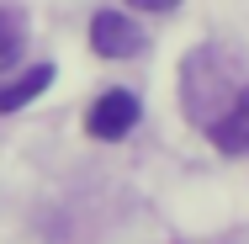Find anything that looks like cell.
<instances>
[{
  "label": "cell",
  "instance_id": "cell-4",
  "mask_svg": "<svg viewBox=\"0 0 249 244\" xmlns=\"http://www.w3.org/2000/svg\"><path fill=\"white\" fill-rule=\"evenodd\" d=\"M48 85H53V64H32L27 75L5 80V85H0V117H5V112H21L27 101H37Z\"/></svg>",
  "mask_w": 249,
  "mask_h": 244
},
{
  "label": "cell",
  "instance_id": "cell-6",
  "mask_svg": "<svg viewBox=\"0 0 249 244\" xmlns=\"http://www.w3.org/2000/svg\"><path fill=\"white\" fill-rule=\"evenodd\" d=\"M127 5H133V11H175L180 0H127Z\"/></svg>",
  "mask_w": 249,
  "mask_h": 244
},
{
  "label": "cell",
  "instance_id": "cell-5",
  "mask_svg": "<svg viewBox=\"0 0 249 244\" xmlns=\"http://www.w3.org/2000/svg\"><path fill=\"white\" fill-rule=\"evenodd\" d=\"M21 48H27V21H21V11L0 5V69H11Z\"/></svg>",
  "mask_w": 249,
  "mask_h": 244
},
{
  "label": "cell",
  "instance_id": "cell-2",
  "mask_svg": "<svg viewBox=\"0 0 249 244\" xmlns=\"http://www.w3.org/2000/svg\"><path fill=\"white\" fill-rule=\"evenodd\" d=\"M90 48L101 58H133V53H143V27L127 11H96L90 16Z\"/></svg>",
  "mask_w": 249,
  "mask_h": 244
},
{
  "label": "cell",
  "instance_id": "cell-1",
  "mask_svg": "<svg viewBox=\"0 0 249 244\" xmlns=\"http://www.w3.org/2000/svg\"><path fill=\"white\" fill-rule=\"evenodd\" d=\"M138 117H143V106L133 91H106L96 96V106L85 112V133L101 138V144H111V138H127L133 128H138Z\"/></svg>",
  "mask_w": 249,
  "mask_h": 244
},
{
  "label": "cell",
  "instance_id": "cell-3",
  "mask_svg": "<svg viewBox=\"0 0 249 244\" xmlns=\"http://www.w3.org/2000/svg\"><path fill=\"white\" fill-rule=\"evenodd\" d=\"M207 138L223 149V154H249V85L207 122Z\"/></svg>",
  "mask_w": 249,
  "mask_h": 244
}]
</instances>
